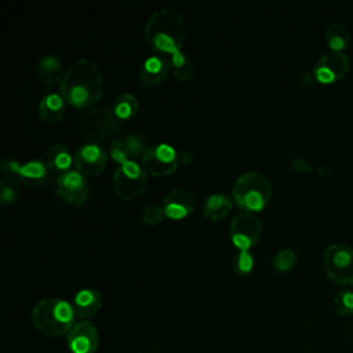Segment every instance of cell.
<instances>
[{
	"label": "cell",
	"mask_w": 353,
	"mask_h": 353,
	"mask_svg": "<svg viewBox=\"0 0 353 353\" xmlns=\"http://www.w3.org/2000/svg\"><path fill=\"white\" fill-rule=\"evenodd\" d=\"M196 196L185 188H175L170 190L164 197L161 207L164 210L165 218L172 221H181L189 216L196 210Z\"/></svg>",
	"instance_id": "5bb4252c"
},
{
	"label": "cell",
	"mask_w": 353,
	"mask_h": 353,
	"mask_svg": "<svg viewBox=\"0 0 353 353\" xmlns=\"http://www.w3.org/2000/svg\"><path fill=\"white\" fill-rule=\"evenodd\" d=\"M72 306L76 317L91 321L102 309V295L94 288H83L76 292Z\"/></svg>",
	"instance_id": "e0dca14e"
},
{
	"label": "cell",
	"mask_w": 353,
	"mask_h": 353,
	"mask_svg": "<svg viewBox=\"0 0 353 353\" xmlns=\"http://www.w3.org/2000/svg\"><path fill=\"white\" fill-rule=\"evenodd\" d=\"M262 234L261 221L250 212H241L229 225V239L239 251H250Z\"/></svg>",
	"instance_id": "9c48e42d"
},
{
	"label": "cell",
	"mask_w": 353,
	"mask_h": 353,
	"mask_svg": "<svg viewBox=\"0 0 353 353\" xmlns=\"http://www.w3.org/2000/svg\"><path fill=\"white\" fill-rule=\"evenodd\" d=\"M323 266L332 281L341 285H353V248L350 245L330 244L323 252Z\"/></svg>",
	"instance_id": "52a82bcc"
},
{
	"label": "cell",
	"mask_w": 353,
	"mask_h": 353,
	"mask_svg": "<svg viewBox=\"0 0 353 353\" xmlns=\"http://www.w3.org/2000/svg\"><path fill=\"white\" fill-rule=\"evenodd\" d=\"M66 110V101L61 92H47L39 102V116L47 124L61 121Z\"/></svg>",
	"instance_id": "d6986e66"
},
{
	"label": "cell",
	"mask_w": 353,
	"mask_h": 353,
	"mask_svg": "<svg viewBox=\"0 0 353 353\" xmlns=\"http://www.w3.org/2000/svg\"><path fill=\"white\" fill-rule=\"evenodd\" d=\"M296 81H298V84H299L301 87L306 88V87H310V85L316 81V79H314L313 73H301V74L298 76Z\"/></svg>",
	"instance_id": "1f68e13d"
},
{
	"label": "cell",
	"mask_w": 353,
	"mask_h": 353,
	"mask_svg": "<svg viewBox=\"0 0 353 353\" xmlns=\"http://www.w3.org/2000/svg\"><path fill=\"white\" fill-rule=\"evenodd\" d=\"M143 37L154 54L168 58L182 51L186 37L183 18L172 8H160L146 21Z\"/></svg>",
	"instance_id": "7a4b0ae2"
},
{
	"label": "cell",
	"mask_w": 353,
	"mask_h": 353,
	"mask_svg": "<svg viewBox=\"0 0 353 353\" xmlns=\"http://www.w3.org/2000/svg\"><path fill=\"white\" fill-rule=\"evenodd\" d=\"M146 148L148 146L145 145L143 137L132 132L113 139L110 142L109 154L116 163L123 164L128 161H135L138 157L142 159Z\"/></svg>",
	"instance_id": "9a60e30c"
},
{
	"label": "cell",
	"mask_w": 353,
	"mask_h": 353,
	"mask_svg": "<svg viewBox=\"0 0 353 353\" xmlns=\"http://www.w3.org/2000/svg\"><path fill=\"white\" fill-rule=\"evenodd\" d=\"M74 319L76 313L72 303L61 298H44L32 309L33 327L51 338L68 335L76 323Z\"/></svg>",
	"instance_id": "3957f363"
},
{
	"label": "cell",
	"mask_w": 353,
	"mask_h": 353,
	"mask_svg": "<svg viewBox=\"0 0 353 353\" xmlns=\"http://www.w3.org/2000/svg\"><path fill=\"white\" fill-rule=\"evenodd\" d=\"M36 74L44 85L51 88L57 84L61 85L65 72L61 59L54 54H48L40 58L36 66Z\"/></svg>",
	"instance_id": "ac0fdd59"
},
{
	"label": "cell",
	"mask_w": 353,
	"mask_h": 353,
	"mask_svg": "<svg viewBox=\"0 0 353 353\" xmlns=\"http://www.w3.org/2000/svg\"><path fill=\"white\" fill-rule=\"evenodd\" d=\"M79 130L90 142L99 143L102 141H113L120 131V120L112 108H94L81 120Z\"/></svg>",
	"instance_id": "5b68a950"
},
{
	"label": "cell",
	"mask_w": 353,
	"mask_h": 353,
	"mask_svg": "<svg viewBox=\"0 0 353 353\" xmlns=\"http://www.w3.org/2000/svg\"><path fill=\"white\" fill-rule=\"evenodd\" d=\"M21 194L19 182L12 175H6L0 181V201L4 205L14 204Z\"/></svg>",
	"instance_id": "484cf974"
},
{
	"label": "cell",
	"mask_w": 353,
	"mask_h": 353,
	"mask_svg": "<svg viewBox=\"0 0 353 353\" xmlns=\"http://www.w3.org/2000/svg\"><path fill=\"white\" fill-rule=\"evenodd\" d=\"M103 79L99 68L90 59L73 62L63 74L59 92L68 105L87 109L97 105L102 97Z\"/></svg>",
	"instance_id": "6da1fadb"
},
{
	"label": "cell",
	"mask_w": 353,
	"mask_h": 353,
	"mask_svg": "<svg viewBox=\"0 0 353 353\" xmlns=\"http://www.w3.org/2000/svg\"><path fill=\"white\" fill-rule=\"evenodd\" d=\"M170 73V65L165 57L153 54L143 59L139 68V81L148 88L160 85Z\"/></svg>",
	"instance_id": "2e32d148"
},
{
	"label": "cell",
	"mask_w": 353,
	"mask_h": 353,
	"mask_svg": "<svg viewBox=\"0 0 353 353\" xmlns=\"http://www.w3.org/2000/svg\"><path fill=\"white\" fill-rule=\"evenodd\" d=\"M141 164L153 176H168L179 165V153L170 143H154L146 148Z\"/></svg>",
	"instance_id": "ba28073f"
},
{
	"label": "cell",
	"mask_w": 353,
	"mask_h": 353,
	"mask_svg": "<svg viewBox=\"0 0 353 353\" xmlns=\"http://www.w3.org/2000/svg\"><path fill=\"white\" fill-rule=\"evenodd\" d=\"M46 163L48 165L50 172H57L58 176L72 171V165H74V156L70 150L62 143L51 145L46 152Z\"/></svg>",
	"instance_id": "44dd1931"
},
{
	"label": "cell",
	"mask_w": 353,
	"mask_h": 353,
	"mask_svg": "<svg viewBox=\"0 0 353 353\" xmlns=\"http://www.w3.org/2000/svg\"><path fill=\"white\" fill-rule=\"evenodd\" d=\"M233 199L226 193H214L210 194L203 205V214L211 221L223 219L232 210Z\"/></svg>",
	"instance_id": "7402d4cb"
},
{
	"label": "cell",
	"mask_w": 353,
	"mask_h": 353,
	"mask_svg": "<svg viewBox=\"0 0 353 353\" xmlns=\"http://www.w3.org/2000/svg\"><path fill=\"white\" fill-rule=\"evenodd\" d=\"M232 199L243 212H259L272 199V183L259 171L243 172L233 185Z\"/></svg>",
	"instance_id": "277c9868"
},
{
	"label": "cell",
	"mask_w": 353,
	"mask_h": 353,
	"mask_svg": "<svg viewBox=\"0 0 353 353\" xmlns=\"http://www.w3.org/2000/svg\"><path fill=\"white\" fill-rule=\"evenodd\" d=\"M165 214H164V210L161 205L159 204H150V205H146L143 210H142V214H141V219L145 225L148 226H156L159 225L163 219H164Z\"/></svg>",
	"instance_id": "f546056e"
},
{
	"label": "cell",
	"mask_w": 353,
	"mask_h": 353,
	"mask_svg": "<svg viewBox=\"0 0 353 353\" xmlns=\"http://www.w3.org/2000/svg\"><path fill=\"white\" fill-rule=\"evenodd\" d=\"M148 185V172L137 161L119 164L113 174V189L119 199L131 201L143 194Z\"/></svg>",
	"instance_id": "8992f818"
},
{
	"label": "cell",
	"mask_w": 353,
	"mask_h": 353,
	"mask_svg": "<svg viewBox=\"0 0 353 353\" xmlns=\"http://www.w3.org/2000/svg\"><path fill=\"white\" fill-rule=\"evenodd\" d=\"M291 167H292L296 172H301V174H313V172H317V167L312 165L310 163H307L306 160H303V159H301V157L292 159Z\"/></svg>",
	"instance_id": "4dcf8cb0"
},
{
	"label": "cell",
	"mask_w": 353,
	"mask_h": 353,
	"mask_svg": "<svg viewBox=\"0 0 353 353\" xmlns=\"http://www.w3.org/2000/svg\"><path fill=\"white\" fill-rule=\"evenodd\" d=\"M57 194L69 205L80 207L83 205L90 194L88 185L85 182V176L79 171L72 170L57 176L55 181Z\"/></svg>",
	"instance_id": "7c38bea8"
},
{
	"label": "cell",
	"mask_w": 353,
	"mask_h": 353,
	"mask_svg": "<svg viewBox=\"0 0 353 353\" xmlns=\"http://www.w3.org/2000/svg\"><path fill=\"white\" fill-rule=\"evenodd\" d=\"M255 259L250 251H239L233 258V270L237 276L243 277L252 272Z\"/></svg>",
	"instance_id": "f1b7e54d"
},
{
	"label": "cell",
	"mask_w": 353,
	"mask_h": 353,
	"mask_svg": "<svg viewBox=\"0 0 353 353\" xmlns=\"http://www.w3.org/2000/svg\"><path fill=\"white\" fill-rule=\"evenodd\" d=\"M324 39L327 41V46L331 48V51H343L349 47L352 36L349 29L339 23V22H331L324 32Z\"/></svg>",
	"instance_id": "603a6c76"
},
{
	"label": "cell",
	"mask_w": 353,
	"mask_h": 353,
	"mask_svg": "<svg viewBox=\"0 0 353 353\" xmlns=\"http://www.w3.org/2000/svg\"><path fill=\"white\" fill-rule=\"evenodd\" d=\"M352 288H353V285H352Z\"/></svg>",
	"instance_id": "e575fe53"
},
{
	"label": "cell",
	"mask_w": 353,
	"mask_h": 353,
	"mask_svg": "<svg viewBox=\"0 0 353 353\" xmlns=\"http://www.w3.org/2000/svg\"><path fill=\"white\" fill-rule=\"evenodd\" d=\"M48 174H50V170L47 163L43 160L34 159L21 164V168L17 175L26 188L33 189L44 185L48 178Z\"/></svg>",
	"instance_id": "ffe728a7"
},
{
	"label": "cell",
	"mask_w": 353,
	"mask_h": 353,
	"mask_svg": "<svg viewBox=\"0 0 353 353\" xmlns=\"http://www.w3.org/2000/svg\"><path fill=\"white\" fill-rule=\"evenodd\" d=\"M141 353H143V352H141Z\"/></svg>",
	"instance_id": "836d02e7"
},
{
	"label": "cell",
	"mask_w": 353,
	"mask_h": 353,
	"mask_svg": "<svg viewBox=\"0 0 353 353\" xmlns=\"http://www.w3.org/2000/svg\"><path fill=\"white\" fill-rule=\"evenodd\" d=\"M74 167L84 176H97L108 165L109 153L95 142H87L74 152Z\"/></svg>",
	"instance_id": "8fae6325"
},
{
	"label": "cell",
	"mask_w": 353,
	"mask_h": 353,
	"mask_svg": "<svg viewBox=\"0 0 353 353\" xmlns=\"http://www.w3.org/2000/svg\"><path fill=\"white\" fill-rule=\"evenodd\" d=\"M112 110L120 121H125L135 117L139 110V102L135 95L130 92H121L114 98Z\"/></svg>",
	"instance_id": "cb8c5ba5"
},
{
	"label": "cell",
	"mask_w": 353,
	"mask_h": 353,
	"mask_svg": "<svg viewBox=\"0 0 353 353\" xmlns=\"http://www.w3.org/2000/svg\"><path fill=\"white\" fill-rule=\"evenodd\" d=\"M349 68L350 59L345 51H330L314 62L312 73L317 81L330 84L341 80Z\"/></svg>",
	"instance_id": "30bf717a"
},
{
	"label": "cell",
	"mask_w": 353,
	"mask_h": 353,
	"mask_svg": "<svg viewBox=\"0 0 353 353\" xmlns=\"http://www.w3.org/2000/svg\"><path fill=\"white\" fill-rule=\"evenodd\" d=\"M167 61H168V65H170V72L178 80L189 81L193 77V73H194L193 63H192L189 55L185 54L183 51H179V52H175V54L170 55L167 58Z\"/></svg>",
	"instance_id": "d4e9b609"
},
{
	"label": "cell",
	"mask_w": 353,
	"mask_h": 353,
	"mask_svg": "<svg viewBox=\"0 0 353 353\" xmlns=\"http://www.w3.org/2000/svg\"><path fill=\"white\" fill-rule=\"evenodd\" d=\"M72 353H95L99 347V332L90 320H79L66 335Z\"/></svg>",
	"instance_id": "4fadbf2b"
},
{
	"label": "cell",
	"mask_w": 353,
	"mask_h": 353,
	"mask_svg": "<svg viewBox=\"0 0 353 353\" xmlns=\"http://www.w3.org/2000/svg\"><path fill=\"white\" fill-rule=\"evenodd\" d=\"M334 309L342 317L353 314V288L343 287L334 295Z\"/></svg>",
	"instance_id": "4316f807"
},
{
	"label": "cell",
	"mask_w": 353,
	"mask_h": 353,
	"mask_svg": "<svg viewBox=\"0 0 353 353\" xmlns=\"http://www.w3.org/2000/svg\"><path fill=\"white\" fill-rule=\"evenodd\" d=\"M298 262V254L295 250L292 248H283L279 252H276V255L272 259V268L276 272L284 273L291 270Z\"/></svg>",
	"instance_id": "83f0119b"
},
{
	"label": "cell",
	"mask_w": 353,
	"mask_h": 353,
	"mask_svg": "<svg viewBox=\"0 0 353 353\" xmlns=\"http://www.w3.org/2000/svg\"><path fill=\"white\" fill-rule=\"evenodd\" d=\"M192 163V154L189 152H181L179 153V164L189 165Z\"/></svg>",
	"instance_id": "d6a6232c"
}]
</instances>
